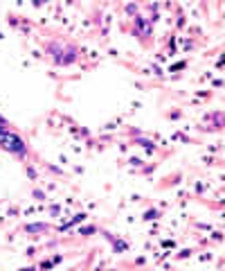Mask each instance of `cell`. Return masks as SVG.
<instances>
[{"label":"cell","instance_id":"1","mask_svg":"<svg viewBox=\"0 0 225 271\" xmlns=\"http://www.w3.org/2000/svg\"><path fill=\"white\" fill-rule=\"evenodd\" d=\"M0 143L7 151H14V154H25V143H22V138H18L16 133L11 131H0Z\"/></svg>","mask_w":225,"mask_h":271}]
</instances>
